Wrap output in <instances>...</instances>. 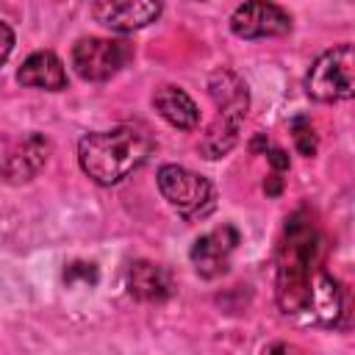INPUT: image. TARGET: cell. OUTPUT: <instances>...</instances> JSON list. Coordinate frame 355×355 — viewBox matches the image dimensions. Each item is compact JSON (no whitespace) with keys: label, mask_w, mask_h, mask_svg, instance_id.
<instances>
[{"label":"cell","mask_w":355,"mask_h":355,"mask_svg":"<svg viewBox=\"0 0 355 355\" xmlns=\"http://www.w3.org/2000/svg\"><path fill=\"white\" fill-rule=\"evenodd\" d=\"M322 236L305 211H294L286 219L283 239L277 247V280L275 297L286 316L308 313L313 280L322 272L319 266Z\"/></svg>","instance_id":"6da1fadb"},{"label":"cell","mask_w":355,"mask_h":355,"mask_svg":"<svg viewBox=\"0 0 355 355\" xmlns=\"http://www.w3.org/2000/svg\"><path fill=\"white\" fill-rule=\"evenodd\" d=\"M153 147L155 141L147 128L116 125L111 130L86 133L78 141V164L94 183L114 186L136 172L150 158Z\"/></svg>","instance_id":"7a4b0ae2"},{"label":"cell","mask_w":355,"mask_h":355,"mask_svg":"<svg viewBox=\"0 0 355 355\" xmlns=\"http://www.w3.org/2000/svg\"><path fill=\"white\" fill-rule=\"evenodd\" d=\"M208 94H211L219 116L205 130V136L200 139V153L214 161V158L227 155L236 147L241 122L247 116L250 92H247V83H244V78L239 72H233L227 67H219L208 78Z\"/></svg>","instance_id":"3957f363"},{"label":"cell","mask_w":355,"mask_h":355,"mask_svg":"<svg viewBox=\"0 0 355 355\" xmlns=\"http://www.w3.org/2000/svg\"><path fill=\"white\" fill-rule=\"evenodd\" d=\"M158 180V191L161 197L186 219H197L205 216L214 208V186L208 183V178L178 166V164H164L155 175Z\"/></svg>","instance_id":"277c9868"},{"label":"cell","mask_w":355,"mask_h":355,"mask_svg":"<svg viewBox=\"0 0 355 355\" xmlns=\"http://www.w3.org/2000/svg\"><path fill=\"white\" fill-rule=\"evenodd\" d=\"M305 92L319 103L349 100L355 92L352 83V44L344 42L338 47L324 50L305 75Z\"/></svg>","instance_id":"5b68a950"},{"label":"cell","mask_w":355,"mask_h":355,"mask_svg":"<svg viewBox=\"0 0 355 355\" xmlns=\"http://www.w3.org/2000/svg\"><path fill=\"white\" fill-rule=\"evenodd\" d=\"M133 50L122 39H105V36H83L72 47V67L83 80H108L114 78L128 61Z\"/></svg>","instance_id":"8992f818"},{"label":"cell","mask_w":355,"mask_h":355,"mask_svg":"<svg viewBox=\"0 0 355 355\" xmlns=\"http://www.w3.org/2000/svg\"><path fill=\"white\" fill-rule=\"evenodd\" d=\"M230 31L239 39H272L291 31V14L269 0H244L230 14Z\"/></svg>","instance_id":"52a82bcc"},{"label":"cell","mask_w":355,"mask_h":355,"mask_svg":"<svg viewBox=\"0 0 355 355\" xmlns=\"http://www.w3.org/2000/svg\"><path fill=\"white\" fill-rule=\"evenodd\" d=\"M239 239H241L239 230L233 225H227V222L214 227V230H208V233H202L191 244V252H189L197 275L200 277H219V275H225L230 269V258H233V252L239 247Z\"/></svg>","instance_id":"ba28073f"},{"label":"cell","mask_w":355,"mask_h":355,"mask_svg":"<svg viewBox=\"0 0 355 355\" xmlns=\"http://www.w3.org/2000/svg\"><path fill=\"white\" fill-rule=\"evenodd\" d=\"M92 14L100 25L116 33H133L155 22L161 0H92Z\"/></svg>","instance_id":"9c48e42d"},{"label":"cell","mask_w":355,"mask_h":355,"mask_svg":"<svg viewBox=\"0 0 355 355\" xmlns=\"http://www.w3.org/2000/svg\"><path fill=\"white\" fill-rule=\"evenodd\" d=\"M47 158H50V141L42 133H31L3 158L0 178L6 183H28L42 172Z\"/></svg>","instance_id":"30bf717a"},{"label":"cell","mask_w":355,"mask_h":355,"mask_svg":"<svg viewBox=\"0 0 355 355\" xmlns=\"http://www.w3.org/2000/svg\"><path fill=\"white\" fill-rule=\"evenodd\" d=\"M17 80L22 86H31V89L61 92V89H67V69H64V61L55 53L36 50L22 61V67L17 72Z\"/></svg>","instance_id":"8fae6325"},{"label":"cell","mask_w":355,"mask_h":355,"mask_svg":"<svg viewBox=\"0 0 355 355\" xmlns=\"http://www.w3.org/2000/svg\"><path fill=\"white\" fill-rule=\"evenodd\" d=\"M128 291L141 302H164L172 297L175 283L164 266L153 261H136L128 269Z\"/></svg>","instance_id":"7c38bea8"},{"label":"cell","mask_w":355,"mask_h":355,"mask_svg":"<svg viewBox=\"0 0 355 355\" xmlns=\"http://www.w3.org/2000/svg\"><path fill=\"white\" fill-rule=\"evenodd\" d=\"M153 108L178 130H194L200 125V108L180 86H161L153 94Z\"/></svg>","instance_id":"4fadbf2b"},{"label":"cell","mask_w":355,"mask_h":355,"mask_svg":"<svg viewBox=\"0 0 355 355\" xmlns=\"http://www.w3.org/2000/svg\"><path fill=\"white\" fill-rule=\"evenodd\" d=\"M291 136H294V147H297L300 155H305V158L316 155L319 141H316V130H313L308 116H294L291 119Z\"/></svg>","instance_id":"5bb4252c"},{"label":"cell","mask_w":355,"mask_h":355,"mask_svg":"<svg viewBox=\"0 0 355 355\" xmlns=\"http://www.w3.org/2000/svg\"><path fill=\"white\" fill-rule=\"evenodd\" d=\"M11 50H14V31L8 22L0 19V64L11 55Z\"/></svg>","instance_id":"9a60e30c"},{"label":"cell","mask_w":355,"mask_h":355,"mask_svg":"<svg viewBox=\"0 0 355 355\" xmlns=\"http://www.w3.org/2000/svg\"><path fill=\"white\" fill-rule=\"evenodd\" d=\"M266 158H269V164L275 166V172H283V169H288V155H286L283 150H277V147H272Z\"/></svg>","instance_id":"2e32d148"},{"label":"cell","mask_w":355,"mask_h":355,"mask_svg":"<svg viewBox=\"0 0 355 355\" xmlns=\"http://www.w3.org/2000/svg\"><path fill=\"white\" fill-rule=\"evenodd\" d=\"M263 189H266L269 194H277V191H280V178H277V175H272V183H269V186L263 183Z\"/></svg>","instance_id":"e0dca14e"}]
</instances>
